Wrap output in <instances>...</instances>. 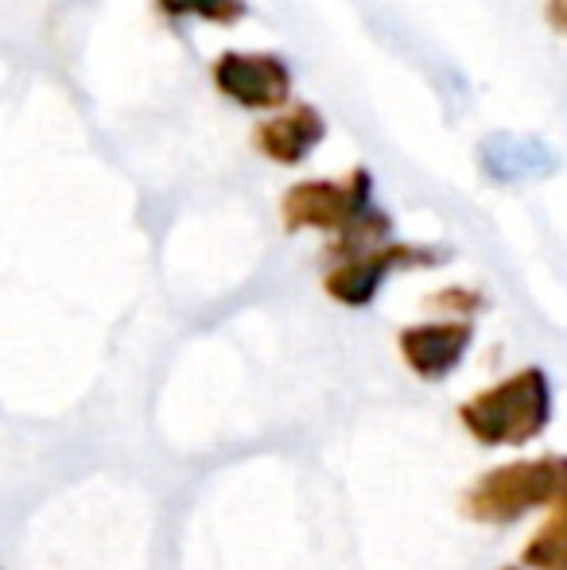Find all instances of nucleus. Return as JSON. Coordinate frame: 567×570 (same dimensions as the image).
Wrapping results in <instances>:
<instances>
[{"label": "nucleus", "instance_id": "11", "mask_svg": "<svg viewBox=\"0 0 567 570\" xmlns=\"http://www.w3.org/2000/svg\"><path fill=\"white\" fill-rule=\"evenodd\" d=\"M501 570H525V567H501Z\"/></svg>", "mask_w": 567, "mask_h": 570}, {"label": "nucleus", "instance_id": "10", "mask_svg": "<svg viewBox=\"0 0 567 570\" xmlns=\"http://www.w3.org/2000/svg\"><path fill=\"white\" fill-rule=\"evenodd\" d=\"M167 12H190V16H214V20H229L242 16V0H164Z\"/></svg>", "mask_w": 567, "mask_h": 570}, {"label": "nucleus", "instance_id": "2", "mask_svg": "<svg viewBox=\"0 0 567 570\" xmlns=\"http://www.w3.org/2000/svg\"><path fill=\"white\" fill-rule=\"evenodd\" d=\"M567 458H532L482 473L462 497V512L478 524H514L525 512L548 509L560 489Z\"/></svg>", "mask_w": 567, "mask_h": 570}, {"label": "nucleus", "instance_id": "9", "mask_svg": "<svg viewBox=\"0 0 567 570\" xmlns=\"http://www.w3.org/2000/svg\"><path fill=\"white\" fill-rule=\"evenodd\" d=\"M319 132H323L319 117L307 114V109H300V114L281 117L265 128V148L273 151L276 159H300L303 151L319 140Z\"/></svg>", "mask_w": 567, "mask_h": 570}, {"label": "nucleus", "instance_id": "4", "mask_svg": "<svg viewBox=\"0 0 567 570\" xmlns=\"http://www.w3.org/2000/svg\"><path fill=\"white\" fill-rule=\"evenodd\" d=\"M482 159V171L498 183H529V179H545L560 167L556 151L548 148L537 136H521V132H493L482 140L478 148Z\"/></svg>", "mask_w": 567, "mask_h": 570}, {"label": "nucleus", "instance_id": "6", "mask_svg": "<svg viewBox=\"0 0 567 570\" xmlns=\"http://www.w3.org/2000/svg\"><path fill=\"white\" fill-rule=\"evenodd\" d=\"M362 210V195H350L346 187L334 183H319V187H300L287 198V222L292 226H346L354 214Z\"/></svg>", "mask_w": 567, "mask_h": 570}, {"label": "nucleus", "instance_id": "7", "mask_svg": "<svg viewBox=\"0 0 567 570\" xmlns=\"http://www.w3.org/2000/svg\"><path fill=\"white\" fill-rule=\"evenodd\" d=\"M548 509H553V517L545 520V528L521 551V567L529 570H567V465Z\"/></svg>", "mask_w": 567, "mask_h": 570}, {"label": "nucleus", "instance_id": "3", "mask_svg": "<svg viewBox=\"0 0 567 570\" xmlns=\"http://www.w3.org/2000/svg\"><path fill=\"white\" fill-rule=\"evenodd\" d=\"M470 323H424L401 334V357L420 381H443L470 350Z\"/></svg>", "mask_w": 567, "mask_h": 570}, {"label": "nucleus", "instance_id": "8", "mask_svg": "<svg viewBox=\"0 0 567 570\" xmlns=\"http://www.w3.org/2000/svg\"><path fill=\"white\" fill-rule=\"evenodd\" d=\"M397 256H404V253H381V256L373 253V256H365V261H354V264H346V268L331 272L326 292L339 303H346V307H365V303L381 292V284H385Z\"/></svg>", "mask_w": 567, "mask_h": 570}, {"label": "nucleus", "instance_id": "5", "mask_svg": "<svg viewBox=\"0 0 567 570\" xmlns=\"http://www.w3.org/2000/svg\"><path fill=\"white\" fill-rule=\"evenodd\" d=\"M218 86L245 106H281L287 98V70L273 55H226L218 62Z\"/></svg>", "mask_w": 567, "mask_h": 570}, {"label": "nucleus", "instance_id": "1", "mask_svg": "<svg viewBox=\"0 0 567 570\" xmlns=\"http://www.w3.org/2000/svg\"><path fill=\"white\" fill-rule=\"evenodd\" d=\"M462 428L482 446H525L553 420V384L545 368H521L459 407Z\"/></svg>", "mask_w": 567, "mask_h": 570}, {"label": "nucleus", "instance_id": "12", "mask_svg": "<svg viewBox=\"0 0 567 570\" xmlns=\"http://www.w3.org/2000/svg\"><path fill=\"white\" fill-rule=\"evenodd\" d=\"M564 16H567V0H564Z\"/></svg>", "mask_w": 567, "mask_h": 570}]
</instances>
